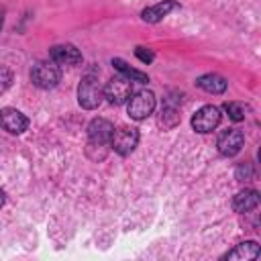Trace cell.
<instances>
[{"instance_id": "obj_4", "label": "cell", "mask_w": 261, "mask_h": 261, "mask_svg": "<svg viewBox=\"0 0 261 261\" xmlns=\"http://www.w3.org/2000/svg\"><path fill=\"white\" fill-rule=\"evenodd\" d=\"M130 94H133V82H130L128 77H124V75L112 77V80L104 86V90H102V96H104L110 104H114V106H120V104L128 102Z\"/></svg>"}, {"instance_id": "obj_10", "label": "cell", "mask_w": 261, "mask_h": 261, "mask_svg": "<svg viewBox=\"0 0 261 261\" xmlns=\"http://www.w3.org/2000/svg\"><path fill=\"white\" fill-rule=\"evenodd\" d=\"M49 59L55 61L57 65H77V63H82V53L75 45L61 43V45H53L49 49Z\"/></svg>"}, {"instance_id": "obj_8", "label": "cell", "mask_w": 261, "mask_h": 261, "mask_svg": "<svg viewBox=\"0 0 261 261\" xmlns=\"http://www.w3.org/2000/svg\"><path fill=\"white\" fill-rule=\"evenodd\" d=\"M243 143H245L243 130H239V128H226V130L218 137L216 147H218L220 155H224V157H234V155L243 149Z\"/></svg>"}, {"instance_id": "obj_15", "label": "cell", "mask_w": 261, "mask_h": 261, "mask_svg": "<svg viewBox=\"0 0 261 261\" xmlns=\"http://www.w3.org/2000/svg\"><path fill=\"white\" fill-rule=\"evenodd\" d=\"M196 86L208 94H224L226 92V80L218 73H204L196 80Z\"/></svg>"}, {"instance_id": "obj_16", "label": "cell", "mask_w": 261, "mask_h": 261, "mask_svg": "<svg viewBox=\"0 0 261 261\" xmlns=\"http://www.w3.org/2000/svg\"><path fill=\"white\" fill-rule=\"evenodd\" d=\"M112 67L114 69H118L124 77H128L130 82H137V84H147L149 82V75L145 73V71H139V69H135V67H130L124 59H120V57H114L112 59Z\"/></svg>"}, {"instance_id": "obj_20", "label": "cell", "mask_w": 261, "mask_h": 261, "mask_svg": "<svg viewBox=\"0 0 261 261\" xmlns=\"http://www.w3.org/2000/svg\"><path fill=\"white\" fill-rule=\"evenodd\" d=\"M10 84H12V71L2 65V67H0V94L6 92V90L10 88Z\"/></svg>"}, {"instance_id": "obj_22", "label": "cell", "mask_w": 261, "mask_h": 261, "mask_svg": "<svg viewBox=\"0 0 261 261\" xmlns=\"http://www.w3.org/2000/svg\"><path fill=\"white\" fill-rule=\"evenodd\" d=\"M2 24H4V10L0 8V31H2Z\"/></svg>"}, {"instance_id": "obj_2", "label": "cell", "mask_w": 261, "mask_h": 261, "mask_svg": "<svg viewBox=\"0 0 261 261\" xmlns=\"http://www.w3.org/2000/svg\"><path fill=\"white\" fill-rule=\"evenodd\" d=\"M61 71L55 61H37L31 69V82L41 90H51L59 84Z\"/></svg>"}, {"instance_id": "obj_21", "label": "cell", "mask_w": 261, "mask_h": 261, "mask_svg": "<svg viewBox=\"0 0 261 261\" xmlns=\"http://www.w3.org/2000/svg\"><path fill=\"white\" fill-rule=\"evenodd\" d=\"M4 200H6V198H4V190H2V188H0V208H2V206H4Z\"/></svg>"}, {"instance_id": "obj_13", "label": "cell", "mask_w": 261, "mask_h": 261, "mask_svg": "<svg viewBox=\"0 0 261 261\" xmlns=\"http://www.w3.org/2000/svg\"><path fill=\"white\" fill-rule=\"evenodd\" d=\"M257 206H259V192L257 190H241L232 200V208L239 214H247V212L255 210Z\"/></svg>"}, {"instance_id": "obj_3", "label": "cell", "mask_w": 261, "mask_h": 261, "mask_svg": "<svg viewBox=\"0 0 261 261\" xmlns=\"http://www.w3.org/2000/svg\"><path fill=\"white\" fill-rule=\"evenodd\" d=\"M126 110L133 120H145L155 110V94L149 90H139V92L130 94Z\"/></svg>"}, {"instance_id": "obj_5", "label": "cell", "mask_w": 261, "mask_h": 261, "mask_svg": "<svg viewBox=\"0 0 261 261\" xmlns=\"http://www.w3.org/2000/svg\"><path fill=\"white\" fill-rule=\"evenodd\" d=\"M139 143V130L135 126H120V128H114L112 133V139H110V147L114 149V153L126 157L135 151Z\"/></svg>"}, {"instance_id": "obj_17", "label": "cell", "mask_w": 261, "mask_h": 261, "mask_svg": "<svg viewBox=\"0 0 261 261\" xmlns=\"http://www.w3.org/2000/svg\"><path fill=\"white\" fill-rule=\"evenodd\" d=\"M222 108L226 110V114H228L230 120H234V122L245 120V110H247L245 104H241V102H224Z\"/></svg>"}, {"instance_id": "obj_6", "label": "cell", "mask_w": 261, "mask_h": 261, "mask_svg": "<svg viewBox=\"0 0 261 261\" xmlns=\"http://www.w3.org/2000/svg\"><path fill=\"white\" fill-rule=\"evenodd\" d=\"M218 124H220V110H218V106H212V104L202 106L192 116V128L196 133H202V135L212 133Z\"/></svg>"}, {"instance_id": "obj_11", "label": "cell", "mask_w": 261, "mask_h": 261, "mask_svg": "<svg viewBox=\"0 0 261 261\" xmlns=\"http://www.w3.org/2000/svg\"><path fill=\"white\" fill-rule=\"evenodd\" d=\"M179 124V98H171L167 96L163 106H161V114H159V126L161 128H173Z\"/></svg>"}, {"instance_id": "obj_14", "label": "cell", "mask_w": 261, "mask_h": 261, "mask_svg": "<svg viewBox=\"0 0 261 261\" xmlns=\"http://www.w3.org/2000/svg\"><path fill=\"white\" fill-rule=\"evenodd\" d=\"M259 255H261L259 245L255 241H245V243H239L228 253H224L222 259H241V261H247V259H257Z\"/></svg>"}, {"instance_id": "obj_7", "label": "cell", "mask_w": 261, "mask_h": 261, "mask_svg": "<svg viewBox=\"0 0 261 261\" xmlns=\"http://www.w3.org/2000/svg\"><path fill=\"white\" fill-rule=\"evenodd\" d=\"M114 126L110 120L106 118H94L88 124V145L90 147H110V139H112Z\"/></svg>"}, {"instance_id": "obj_1", "label": "cell", "mask_w": 261, "mask_h": 261, "mask_svg": "<svg viewBox=\"0 0 261 261\" xmlns=\"http://www.w3.org/2000/svg\"><path fill=\"white\" fill-rule=\"evenodd\" d=\"M77 102L82 108L86 110H94L100 106L102 102V86L98 82V73L96 71H88L80 86H77Z\"/></svg>"}, {"instance_id": "obj_12", "label": "cell", "mask_w": 261, "mask_h": 261, "mask_svg": "<svg viewBox=\"0 0 261 261\" xmlns=\"http://www.w3.org/2000/svg\"><path fill=\"white\" fill-rule=\"evenodd\" d=\"M179 8V4L175 2V0H161V2H157V4H153V6H149V8H145L143 12H141V18L145 20V22H159V20H163L171 10H177Z\"/></svg>"}, {"instance_id": "obj_19", "label": "cell", "mask_w": 261, "mask_h": 261, "mask_svg": "<svg viewBox=\"0 0 261 261\" xmlns=\"http://www.w3.org/2000/svg\"><path fill=\"white\" fill-rule=\"evenodd\" d=\"M135 55H137L139 61L145 63V65L153 63V59H155V53H153L151 49H147V47H137V49H135Z\"/></svg>"}, {"instance_id": "obj_18", "label": "cell", "mask_w": 261, "mask_h": 261, "mask_svg": "<svg viewBox=\"0 0 261 261\" xmlns=\"http://www.w3.org/2000/svg\"><path fill=\"white\" fill-rule=\"evenodd\" d=\"M237 179L239 181H251L253 179V167H251V163H239L237 165Z\"/></svg>"}, {"instance_id": "obj_9", "label": "cell", "mask_w": 261, "mask_h": 261, "mask_svg": "<svg viewBox=\"0 0 261 261\" xmlns=\"http://www.w3.org/2000/svg\"><path fill=\"white\" fill-rule=\"evenodd\" d=\"M0 126L10 135H20L29 128V118L16 108H2L0 110Z\"/></svg>"}]
</instances>
